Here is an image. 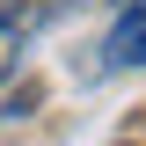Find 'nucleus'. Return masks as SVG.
<instances>
[{
  "mask_svg": "<svg viewBox=\"0 0 146 146\" xmlns=\"http://www.w3.org/2000/svg\"><path fill=\"white\" fill-rule=\"evenodd\" d=\"M102 66H110V73L146 66V7H124V15H117V29L102 36Z\"/></svg>",
  "mask_w": 146,
  "mask_h": 146,
  "instance_id": "obj_1",
  "label": "nucleus"
},
{
  "mask_svg": "<svg viewBox=\"0 0 146 146\" xmlns=\"http://www.w3.org/2000/svg\"><path fill=\"white\" fill-rule=\"evenodd\" d=\"M15 7H22V0H0V22H7V15H15Z\"/></svg>",
  "mask_w": 146,
  "mask_h": 146,
  "instance_id": "obj_2",
  "label": "nucleus"
},
{
  "mask_svg": "<svg viewBox=\"0 0 146 146\" xmlns=\"http://www.w3.org/2000/svg\"><path fill=\"white\" fill-rule=\"evenodd\" d=\"M117 7H146V0H117Z\"/></svg>",
  "mask_w": 146,
  "mask_h": 146,
  "instance_id": "obj_3",
  "label": "nucleus"
}]
</instances>
